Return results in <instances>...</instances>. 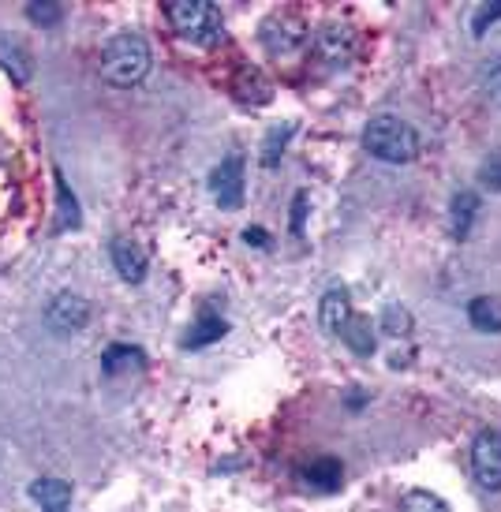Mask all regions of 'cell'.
<instances>
[{
  "label": "cell",
  "mask_w": 501,
  "mask_h": 512,
  "mask_svg": "<svg viewBox=\"0 0 501 512\" xmlns=\"http://www.w3.org/2000/svg\"><path fill=\"white\" fill-rule=\"evenodd\" d=\"M165 19L172 30L191 45H217L225 38V19L214 0H169L165 4Z\"/></svg>",
  "instance_id": "3"
},
{
  "label": "cell",
  "mask_w": 501,
  "mask_h": 512,
  "mask_svg": "<svg viewBox=\"0 0 501 512\" xmlns=\"http://www.w3.org/2000/svg\"><path fill=\"white\" fill-rule=\"evenodd\" d=\"M45 322H49V329H57V333H79L90 322V303L83 296H75V292H60V296L49 299Z\"/></svg>",
  "instance_id": "8"
},
{
  "label": "cell",
  "mask_w": 501,
  "mask_h": 512,
  "mask_svg": "<svg viewBox=\"0 0 501 512\" xmlns=\"http://www.w3.org/2000/svg\"><path fill=\"white\" fill-rule=\"evenodd\" d=\"M303 206H307V195L300 191L296 202H292V232H296V236H303V217H307L303 214Z\"/></svg>",
  "instance_id": "26"
},
{
  "label": "cell",
  "mask_w": 501,
  "mask_h": 512,
  "mask_svg": "<svg viewBox=\"0 0 501 512\" xmlns=\"http://www.w3.org/2000/svg\"><path fill=\"white\" fill-rule=\"evenodd\" d=\"M27 19L34 23V27H57L60 19H64V8L60 4H49V0H34V4H27Z\"/></svg>",
  "instance_id": "22"
},
{
  "label": "cell",
  "mask_w": 501,
  "mask_h": 512,
  "mask_svg": "<svg viewBox=\"0 0 501 512\" xmlns=\"http://www.w3.org/2000/svg\"><path fill=\"white\" fill-rule=\"evenodd\" d=\"M472 475L483 490H501V430H479L472 445Z\"/></svg>",
  "instance_id": "6"
},
{
  "label": "cell",
  "mask_w": 501,
  "mask_h": 512,
  "mask_svg": "<svg viewBox=\"0 0 501 512\" xmlns=\"http://www.w3.org/2000/svg\"><path fill=\"white\" fill-rule=\"evenodd\" d=\"M303 42H307V27L296 15H270L262 27V45L273 57H292L296 49H303Z\"/></svg>",
  "instance_id": "7"
},
{
  "label": "cell",
  "mask_w": 501,
  "mask_h": 512,
  "mask_svg": "<svg viewBox=\"0 0 501 512\" xmlns=\"http://www.w3.org/2000/svg\"><path fill=\"white\" fill-rule=\"evenodd\" d=\"M244 240L255 243V247H270V232L266 228H244Z\"/></svg>",
  "instance_id": "27"
},
{
  "label": "cell",
  "mask_w": 501,
  "mask_h": 512,
  "mask_svg": "<svg viewBox=\"0 0 501 512\" xmlns=\"http://www.w3.org/2000/svg\"><path fill=\"white\" fill-rule=\"evenodd\" d=\"M322 329L344 341L356 356H371L374 352V337H371V326L352 311V303H348V288H330L326 296H322Z\"/></svg>",
  "instance_id": "4"
},
{
  "label": "cell",
  "mask_w": 501,
  "mask_h": 512,
  "mask_svg": "<svg viewBox=\"0 0 501 512\" xmlns=\"http://www.w3.org/2000/svg\"><path fill=\"white\" fill-rule=\"evenodd\" d=\"M479 184L487 187V191H501V146L479 165Z\"/></svg>",
  "instance_id": "24"
},
{
  "label": "cell",
  "mask_w": 501,
  "mask_h": 512,
  "mask_svg": "<svg viewBox=\"0 0 501 512\" xmlns=\"http://www.w3.org/2000/svg\"><path fill=\"white\" fill-rule=\"evenodd\" d=\"M210 195L221 210H240L244 206V157L229 154L210 172Z\"/></svg>",
  "instance_id": "5"
},
{
  "label": "cell",
  "mask_w": 501,
  "mask_h": 512,
  "mask_svg": "<svg viewBox=\"0 0 501 512\" xmlns=\"http://www.w3.org/2000/svg\"><path fill=\"white\" fill-rule=\"evenodd\" d=\"M300 483L307 486V490H318V494L341 490V483H344L341 460H337V456H318V460H311V464H303Z\"/></svg>",
  "instance_id": "10"
},
{
  "label": "cell",
  "mask_w": 501,
  "mask_h": 512,
  "mask_svg": "<svg viewBox=\"0 0 501 512\" xmlns=\"http://www.w3.org/2000/svg\"><path fill=\"white\" fill-rule=\"evenodd\" d=\"M0 68L12 75L15 83H30V75H34L30 53L23 49V42H15L12 34H0Z\"/></svg>",
  "instance_id": "14"
},
{
  "label": "cell",
  "mask_w": 501,
  "mask_h": 512,
  "mask_svg": "<svg viewBox=\"0 0 501 512\" xmlns=\"http://www.w3.org/2000/svg\"><path fill=\"white\" fill-rule=\"evenodd\" d=\"M150 64H154V53L139 34H116L101 49V79L120 90L143 83L150 75Z\"/></svg>",
  "instance_id": "1"
},
{
  "label": "cell",
  "mask_w": 501,
  "mask_h": 512,
  "mask_svg": "<svg viewBox=\"0 0 501 512\" xmlns=\"http://www.w3.org/2000/svg\"><path fill=\"white\" fill-rule=\"evenodd\" d=\"M468 322H472L479 333H501V299L494 296H479L468 303Z\"/></svg>",
  "instance_id": "17"
},
{
  "label": "cell",
  "mask_w": 501,
  "mask_h": 512,
  "mask_svg": "<svg viewBox=\"0 0 501 512\" xmlns=\"http://www.w3.org/2000/svg\"><path fill=\"white\" fill-rule=\"evenodd\" d=\"M53 180H57V202H60V232H68V228H79L83 225V217H79V202H75L72 187L64 184V172H53Z\"/></svg>",
  "instance_id": "18"
},
{
  "label": "cell",
  "mask_w": 501,
  "mask_h": 512,
  "mask_svg": "<svg viewBox=\"0 0 501 512\" xmlns=\"http://www.w3.org/2000/svg\"><path fill=\"white\" fill-rule=\"evenodd\" d=\"M363 150L386 165H408L419 157V135L416 128L393 113L371 116V124L363 128Z\"/></svg>",
  "instance_id": "2"
},
{
  "label": "cell",
  "mask_w": 501,
  "mask_h": 512,
  "mask_svg": "<svg viewBox=\"0 0 501 512\" xmlns=\"http://www.w3.org/2000/svg\"><path fill=\"white\" fill-rule=\"evenodd\" d=\"M30 498L34 505H42V512H68L72 509V483L45 475V479L30 483Z\"/></svg>",
  "instance_id": "12"
},
{
  "label": "cell",
  "mask_w": 501,
  "mask_h": 512,
  "mask_svg": "<svg viewBox=\"0 0 501 512\" xmlns=\"http://www.w3.org/2000/svg\"><path fill=\"white\" fill-rule=\"evenodd\" d=\"M382 329L393 333V337H404V333L412 329V314L404 311L401 303H389L386 311H382Z\"/></svg>",
  "instance_id": "23"
},
{
  "label": "cell",
  "mask_w": 501,
  "mask_h": 512,
  "mask_svg": "<svg viewBox=\"0 0 501 512\" xmlns=\"http://www.w3.org/2000/svg\"><path fill=\"white\" fill-rule=\"evenodd\" d=\"M479 217V195L475 191H460L453 195V240L464 243L472 236V225Z\"/></svg>",
  "instance_id": "15"
},
{
  "label": "cell",
  "mask_w": 501,
  "mask_h": 512,
  "mask_svg": "<svg viewBox=\"0 0 501 512\" xmlns=\"http://www.w3.org/2000/svg\"><path fill=\"white\" fill-rule=\"evenodd\" d=\"M498 19H501V0H494V4H483V8H475L472 34H475V38H483V34H487V27H494Z\"/></svg>",
  "instance_id": "25"
},
{
  "label": "cell",
  "mask_w": 501,
  "mask_h": 512,
  "mask_svg": "<svg viewBox=\"0 0 501 512\" xmlns=\"http://www.w3.org/2000/svg\"><path fill=\"white\" fill-rule=\"evenodd\" d=\"M292 131H296L292 124L270 131V139H266V146H262V165H266V169H273V165L281 161V150H285V143L292 139Z\"/></svg>",
  "instance_id": "21"
},
{
  "label": "cell",
  "mask_w": 501,
  "mask_h": 512,
  "mask_svg": "<svg viewBox=\"0 0 501 512\" xmlns=\"http://www.w3.org/2000/svg\"><path fill=\"white\" fill-rule=\"evenodd\" d=\"M479 86H483V94H487L490 105H498L501 109V57L483 60V68H479Z\"/></svg>",
  "instance_id": "19"
},
{
  "label": "cell",
  "mask_w": 501,
  "mask_h": 512,
  "mask_svg": "<svg viewBox=\"0 0 501 512\" xmlns=\"http://www.w3.org/2000/svg\"><path fill=\"white\" fill-rule=\"evenodd\" d=\"M352 49H356V38H352V30L344 27V23H326L315 34V53L330 68H344L352 60Z\"/></svg>",
  "instance_id": "9"
},
{
  "label": "cell",
  "mask_w": 501,
  "mask_h": 512,
  "mask_svg": "<svg viewBox=\"0 0 501 512\" xmlns=\"http://www.w3.org/2000/svg\"><path fill=\"white\" fill-rule=\"evenodd\" d=\"M225 333H229V322H225L221 314L202 311V314H199V322H195V326L187 329V337H184L180 344L195 352V348H210V344H217L221 337H225Z\"/></svg>",
  "instance_id": "13"
},
{
  "label": "cell",
  "mask_w": 501,
  "mask_h": 512,
  "mask_svg": "<svg viewBox=\"0 0 501 512\" xmlns=\"http://www.w3.org/2000/svg\"><path fill=\"white\" fill-rule=\"evenodd\" d=\"M401 512H449V505L430 490H408L401 498Z\"/></svg>",
  "instance_id": "20"
},
{
  "label": "cell",
  "mask_w": 501,
  "mask_h": 512,
  "mask_svg": "<svg viewBox=\"0 0 501 512\" xmlns=\"http://www.w3.org/2000/svg\"><path fill=\"white\" fill-rule=\"evenodd\" d=\"M109 255H113L116 273H120V277H124L128 285H139V281L146 277V266H150V258H146V251L135 240H128V236L113 240Z\"/></svg>",
  "instance_id": "11"
},
{
  "label": "cell",
  "mask_w": 501,
  "mask_h": 512,
  "mask_svg": "<svg viewBox=\"0 0 501 512\" xmlns=\"http://www.w3.org/2000/svg\"><path fill=\"white\" fill-rule=\"evenodd\" d=\"M146 363V352L135 344H109L101 352V370L105 374H120V370H139Z\"/></svg>",
  "instance_id": "16"
}]
</instances>
